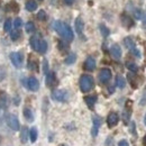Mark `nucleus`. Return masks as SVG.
<instances>
[{"label": "nucleus", "instance_id": "obj_50", "mask_svg": "<svg viewBox=\"0 0 146 146\" xmlns=\"http://www.w3.org/2000/svg\"><path fill=\"white\" fill-rule=\"evenodd\" d=\"M0 143H1V138H0Z\"/></svg>", "mask_w": 146, "mask_h": 146}, {"label": "nucleus", "instance_id": "obj_20", "mask_svg": "<svg viewBox=\"0 0 146 146\" xmlns=\"http://www.w3.org/2000/svg\"><path fill=\"white\" fill-rule=\"evenodd\" d=\"M6 9L8 10V11H14V13H17L19 10V6L17 5V2H14V1H10L7 6H6Z\"/></svg>", "mask_w": 146, "mask_h": 146}, {"label": "nucleus", "instance_id": "obj_47", "mask_svg": "<svg viewBox=\"0 0 146 146\" xmlns=\"http://www.w3.org/2000/svg\"><path fill=\"white\" fill-rule=\"evenodd\" d=\"M110 141H111V138H108V139H107V143H106V146H110Z\"/></svg>", "mask_w": 146, "mask_h": 146}, {"label": "nucleus", "instance_id": "obj_42", "mask_svg": "<svg viewBox=\"0 0 146 146\" xmlns=\"http://www.w3.org/2000/svg\"><path fill=\"white\" fill-rule=\"evenodd\" d=\"M118 146H129V144H128V142L126 139H123V141H120L118 143Z\"/></svg>", "mask_w": 146, "mask_h": 146}, {"label": "nucleus", "instance_id": "obj_5", "mask_svg": "<svg viewBox=\"0 0 146 146\" xmlns=\"http://www.w3.org/2000/svg\"><path fill=\"white\" fill-rule=\"evenodd\" d=\"M25 86L28 88V90H31V91H37L38 89H39V82H38V80H37L35 76H31V78H28L27 80H26V82H25Z\"/></svg>", "mask_w": 146, "mask_h": 146}, {"label": "nucleus", "instance_id": "obj_51", "mask_svg": "<svg viewBox=\"0 0 146 146\" xmlns=\"http://www.w3.org/2000/svg\"><path fill=\"white\" fill-rule=\"evenodd\" d=\"M40 1H42V0H40Z\"/></svg>", "mask_w": 146, "mask_h": 146}, {"label": "nucleus", "instance_id": "obj_29", "mask_svg": "<svg viewBox=\"0 0 146 146\" xmlns=\"http://www.w3.org/2000/svg\"><path fill=\"white\" fill-rule=\"evenodd\" d=\"M25 29H26V32L27 33H34L35 32V25H34V23H32V21H28L26 25H25Z\"/></svg>", "mask_w": 146, "mask_h": 146}, {"label": "nucleus", "instance_id": "obj_21", "mask_svg": "<svg viewBox=\"0 0 146 146\" xmlns=\"http://www.w3.org/2000/svg\"><path fill=\"white\" fill-rule=\"evenodd\" d=\"M124 44H125V46L127 47L128 50H130V51L135 48V42H134V39L131 37H126L124 39Z\"/></svg>", "mask_w": 146, "mask_h": 146}, {"label": "nucleus", "instance_id": "obj_49", "mask_svg": "<svg viewBox=\"0 0 146 146\" xmlns=\"http://www.w3.org/2000/svg\"><path fill=\"white\" fill-rule=\"evenodd\" d=\"M144 124L146 125V115H145V117H144Z\"/></svg>", "mask_w": 146, "mask_h": 146}, {"label": "nucleus", "instance_id": "obj_18", "mask_svg": "<svg viewBox=\"0 0 146 146\" xmlns=\"http://www.w3.org/2000/svg\"><path fill=\"white\" fill-rule=\"evenodd\" d=\"M28 136H29V130H28V128L23 127L21 131H20V141H21L23 144L27 143V141H28Z\"/></svg>", "mask_w": 146, "mask_h": 146}, {"label": "nucleus", "instance_id": "obj_46", "mask_svg": "<svg viewBox=\"0 0 146 146\" xmlns=\"http://www.w3.org/2000/svg\"><path fill=\"white\" fill-rule=\"evenodd\" d=\"M142 19H143V24L146 26V13H144V14H143V17H142Z\"/></svg>", "mask_w": 146, "mask_h": 146}, {"label": "nucleus", "instance_id": "obj_8", "mask_svg": "<svg viewBox=\"0 0 146 146\" xmlns=\"http://www.w3.org/2000/svg\"><path fill=\"white\" fill-rule=\"evenodd\" d=\"M119 121V116L117 112H110L107 117V124H108V127L112 128L115 127Z\"/></svg>", "mask_w": 146, "mask_h": 146}, {"label": "nucleus", "instance_id": "obj_27", "mask_svg": "<svg viewBox=\"0 0 146 146\" xmlns=\"http://www.w3.org/2000/svg\"><path fill=\"white\" fill-rule=\"evenodd\" d=\"M57 47H58V50L61 52H65V51L69 50V44L66 42H64V40H60L58 44H57Z\"/></svg>", "mask_w": 146, "mask_h": 146}, {"label": "nucleus", "instance_id": "obj_40", "mask_svg": "<svg viewBox=\"0 0 146 146\" xmlns=\"http://www.w3.org/2000/svg\"><path fill=\"white\" fill-rule=\"evenodd\" d=\"M146 105V89L144 90L143 94H142V98L139 100V106H145Z\"/></svg>", "mask_w": 146, "mask_h": 146}, {"label": "nucleus", "instance_id": "obj_37", "mask_svg": "<svg viewBox=\"0 0 146 146\" xmlns=\"http://www.w3.org/2000/svg\"><path fill=\"white\" fill-rule=\"evenodd\" d=\"M28 69L29 70H34V71H36L37 70V62L36 61H34V60H29V62H28Z\"/></svg>", "mask_w": 146, "mask_h": 146}, {"label": "nucleus", "instance_id": "obj_11", "mask_svg": "<svg viewBox=\"0 0 146 146\" xmlns=\"http://www.w3.org/2000/svg\"><path fill=\"white\" fill-rule=\"evenodd\" d=\"M92 120H93V127H92L91 134H92V136H93V137H96V136L98 135V130H99L100 124H101V119H100L99 117L94 116V117L92 118Z\"/></svg>", "mask_w": 146, "mask_h": 146}, {"label": "nucleus", "instance_id": "obj_33", "mask_svg": "<svg viewBox=\"0 0 146 146\" xmlns=\"http://www.w3.org/2000/svg\"><path fill=\"white\" fill-rule=\"evenodd\" d=\"M143 14H144V11H142V10L138 9V8H136V9L133 10V15H134V17H135L136 19H142Z\"/></svg>", "mask_w": 146, "mask_h": 146}, {"label": "nucleus", "instance_id": "obj_26", "mask_svg": "<svg viewBox=\"0 0 146 146\" xmlns=\"http://www.w3.org/2000/svg\"><path fill=\"white\" fill-rule=\"evenodd\" d=\"M24 116H25V118H26L28 121H33V120H34L33 111L29 109V108H25V109H24Z\"/></svg>", "mask_w": 146, "mask_h": 146}, {"label": "nucleus", "instance_id": "obj_3", "mask_svg": "<svg viewBox=\"0 0 146 146\" xmlns=\"http://www.w3.org/2000/svg\"><path fill=\"white\" fill-rule=\"evenodd\" d=\"M6 123H7V125L9 126V128L13 129V130H18L19 128H20L19 120H18V118H17L16 115L9 113V115L6 117Z\"/></svg>", "mask_w": 146, "mask_h": 146}, {"label": "nucleus", "instance_id": "obj_48", "mask_svg": "<svg viewBox=\"0 0 146 146\" xmlns=\"http://www.w3.org/2000/svg\"><path fill=\"white\" fill-rule=\"evenodd\" d=\"M143 146H146V135L144 136V139H143Z\"/></svg>", "mask_w": 146, "mask_h": 146}, {"label": "nucleus", "instance_id": "obj_17", "mask_svg": "<svg viewBox=\"0 0 146 146\" xmlns=\"http://www.w3.org/2000/svg\"><path fill=\"white\" fill-rule=\"evenodd\" d=\"M84 101H86V104L88 105V107L92 109L93 108V106L96 105V102H97V96H87V97H84Z\"/></svg>", "mask_w": 146, "mask_h": 146}, {"label": "nucleus", "instance_id": "obj_15", "mask_svg": "<svg viewBox=\"0 0 146 146\" xmlns=\"http://www.w3.org/2000/svg\"><path fill=\"white\" fill-rule=\"evenodd\" d=\"M39 42H40V38L37 36V35H34V36L31 37L29 39V43H31V46L34 51H38V46H39Z\"/></svg>", "mask_w": 146, "mask_h": 146}, {"label": "nucleus", "instance_id": "obj_32", "mask_svg": "<svg viewBox=\"0 0 146 146\" xmlns=\"http://www.w3.org/2000/svg\"><path fill=\"white\" fill-rule=\"evenodd\" d=\"M75 60H76V55L74 53H71L70 55H68V57L65 58V63L66 64H73L75 62Z\"/></svg>", "mask_w": 146, "mask_h": 146}, {"label": "nucleus", "instance_id": "obj_1", "mask_svg": "<svg viewBox=\"0 0 146 146\" xmlns=\"http://www.w3.org/2000/svg\"><path fill=\"white\" fill-rule=\"evenodd\" d=\"M53 28L56 31V33L61 37H63L66 42L73 40L74 34H73L72 28L68 24H65L63 21H60V20H56L54 24H53Z\"/></svg>", "mask_w": 146, "mask_h": 146}, {"label": "nucleus", "instance_id": "obj_6", "mask_svg": "<svg viewBox=\"0 0 146 146\" xmlns=\"http://www.w3.org/2000/svg\"><path fill=\"white\" fill-rule=\"evenodd\" d=\"M10 61L15 68H20L23 64V54L19 52H13L10 54Z\"/></svg>", "mask_w": 146, "mask_h": 146}, {"label": "nucleus", "instance_id": "obj_36", "mask_svg": "<svg viewBox=\"0 0 146 146\" xmlns=\"http://www.w3.org/2000/svg\"><path fill=\"white\" fill-rule=\"evenodd\" d=\"M37 19H39V20H42V21L46 20V19H47V15H46V13H45L44 10H39V11L37 13Z\"/></svg>", "mask_w": 146, "mask_h": 146}, {"label": "nucleus", "instance_id": "obj_22", "mask_svg": "<svg viewBox=\"0 0 146 146\" xmlns=\"http://www.w3.org/2000/svg\"><path fill=\"white\" fill-rule=\"evenodd\" d=\"M46 51H47V43H46V40L40 39L39 46H38V51H37V52H39L40 54H45Z\"/></svg>", "mask_w": 146, "mask_h": 146}, {"label": "nucleus", "instance_id": "obj_39", "mask_svg": "<svg viewBox=\"0 0 146 146\" xmlns=\"http://www.w3.org/2000/svg\"><path fill=\"white\" fill-rule=\"evenodd\" d=\"M14 26L16 27V29L20 28V27L23 26V20H21L20 18H16L15 20H14Z\"/></svg>", "mask_w": 146, "mask_h": 146}, {"label": "nucleus", "instance_id": "obj_44", "mask_svg": "<svg viewBox=\"0 0 146 146\" xmlns=\"http://www.w3.org/2000/svg\"><path fill=\"white\" fill-rule=\"evenodd\" d=\"M131 131H133V135H136V133H135V123H131Z\"/></svg>", "mask_w": 146, "mask_h": 146}, {"label": "nucleus", "instance_id": "obj_45", "mask_svg": "<svg viewBox=\"0 0 146 146\" xmlns=\"http://www.w3.org/2000/svg\"><path fill=\"white\" fill-rule=\"evenodd\" d=\"M64 2H65L66 5H69V6H71L73 2H74V0H64Z\"/></svg>", "mask_w": 146, "mask_h": 146}, {"label": "nucleus", "instance_id": "obj_41", "mask_svg": "<svg viewBox=\"0 0 146 146\" xmlns=\"http://www.w3.org/2000/svg\"><path fill=\"white\" fill-rule=\"evenodd\" d=\"M43 71H44L45 74L48 73V64H47V61H46V60L43 61Z\"/></svg>", "mask_w": 146, "mask_h": 146}, {"label": "nucleus", "instance_id": "obj_14", "mask_svg": "<svg viewBox=\"0 0 146 146\" xmlns=\"http://www.w3.org/2000/svg\"><path fill=\"white\" fill-rule=\"evenodd\" d=\"M127 107L125 108L124 112H123V119H124V123L127 124L130 119V115H131V108H130V101H127Z\"/></svg>", "mask_w": 146, "mask_h": 146}, {"label": "nucleus", "instance_id": "obj_23", "mask_svg": "<svg viewBox=\"0 0 146 146\" xmlns=\"http://www.w3.org/2000/svg\"><path fill=\"white\" fill-rule=\"evenodd\" d=\"M7 107V94L5 92H0V109H5Z\"/></svg>", "mask_w": 146, "mask_h": 146}, {"label": "nucleus", "instance_id": "obj_30", "mask_svg": "<svg viewBox=\"0 0 146 146\" xmlns=\"http://www.w3.org/2000/svg\"><path fill=\"white\" fill-rule=\"evenodd\" d=\"M126 66H127L128 70L133 73H136L138 71V66H137L135 63H133V62H128L127 64H126Z\"/></svg>", "mask_w": 146, "mask_h": 146}, {"label": "nucleus", "instance_id": "obj_34", "mask_svg": "<svg viewBox=\"0 0 146 146\" xmlns=\"http://www.w3.org/2000/svg\"><path fill=\"white\" fill-rule=\"evenodd\" d=\"M99 28H100V32H101V34H102V36L104 37H107L110 34L109 29H108L105 25H102V24H101V25L99 26Z\"/></svg>", "mask_w": 146, "mask_h": 146}, {"label": "nucleus", "instance_id": "obj_19", "mask_svg": "<svg viewBox=\"0 0 146 146\" xmlns=\"http://www.w3.org/2000/svg\"><path fill=\"white\" fill-rule=\"evenodd\" d=\"M25 7H26V9H27L28 11H35L37 9V2L35 0H28V1L26 2Z\"/></svg>", "mask_w": 146, "mask_h": 146}, {"label": "nucleus", "instance_id": "obj_35", "mask_svg": "<svg viewBox=\"0 0 146 146\" xmlns=\"http://www.w3.org/2000/svg\"><path fill=\"white\" fill-rule=\"evenodd\" d=\"M19 37H20V32H19L18 29L11 31V33H10V38H11L13 40H17Z\"/></svg>", "mask_w": 146, "mask_h": 146}, {"label": "nucleus", "instance_id": "obj_25", "mask_svg": "<svg viewBox=\"0 0 146 146\" xmlns=\"http://www.w3.org/2000/svg\"><path fill=\"white\" fill-rule=\"evenodd\" d=\"M125 84H126L125 79H124L121 75H118V76L116 78V86H117L119 89H124V88H125Z\"/></svg>", "mask_w": 146, "mask_h": 146}, {"label": "nucleus", "instance_id": "obj_12", "mask_svg": "<svg viewBox=\"0 0 146 146\" xmlns=\"http://www.w3.org/2000/svg\"><path fill=\"white\" fill-rule=\"evenodd\" d=\"M120 19H121V24H123L125 27L130 28V27L134 26V20L131 19L130 16H128L127 14H123V15L120 16Z\"/></svg>", "mask_w": 146, "mask_h": 146}, {"label": "nucleus", "instance_id": "obj_43", "mask_svg": "<svg viewBox=\"0 0 146 146\" xmlns=\"http://www.w3.org/2000/svg\"><path fill=\"white\" fill-rule=\"evenodd\" d=\"M131 53H133V54L135 55V56H137V57H139V56H141V54H139V52H138V50H137L136 47H135L134 50H131Z\"/></svg>", "mask_w": 146, "mask_h": 146}, {"label": "nucleus", "instance_id": "obj_7", "mask_svg": "<svg viewBox=\"0 0 146 146\" xmlns=\"http://www.w3.org/2000/svg\"><path fill=\"white\" fill-rule=\"evenodd\" d=\"M111 71H110L109 69H102L100 72H99V81L101 82V83H104V84H106V83H108L110 81V79H111Z\"/></svg>", "mask_w": 146, "mask_h": 146}, {"label": "nucleus", "instance_id": "obj_16", "mask_svg": "<svg viewBox=\"0 0 146 146\" xmlns=\"http://www.w3.org/2000/svg\"><path fill=\"white\" fill-rule=\"evenodd\" d=\"M55 82H56L55 74L53 72H48L46 74V86L47 87H53Z\"/></svg>", "mask_w": 146, "mask_h": 146}, {"label": "nucleus", "instance_id": "obj_4", "mask_svg": "<svg viewBox=\"0 0 146 146\" xmlns=\"http://www.w3.org/2000/svg\"><path fill=\"white\" fill-rule=\"evenodd\" d=\"M52 99H54L55 101H58V102H64L69 99V93L65 90L57 89L52 92Z\"/></svg>", "mask_w": 146, "mask_h": 146}, {"label": "nucleus", "instance_id": "obj_31", "mask_svg": "<svg viewBox=\"0 0 146 146\" xmlns=\"http://www.w3.org/2000/svg\"><path fill=\"white\" fill-rule=\"evenodd\" d=\"M11 26H13L11 19H7V20L3 23V31H5V32H10V31H11Z\"/></svg>", "mask_w": 146, "mask_h": 146}, {"label": "nucleus", "instance_id": "obj_13", "mask_svg": "<svg viewBox=\"0 0 146 146\" xmlns=\"http://www.w3.org/2000/svg\"><path fill=\"white\" fill-rule=\"evenodd\" d=\"M74 26H75V31H76V33H78L79 35H82V33H83V29H84V23H83L82 18L78 17V18L75 19Z\"/></svg>", "mask_w": 146, "mask_h": 146}, {"label": "nucleus", "instance_id": "obj_2", "mask_svg": "<svg viewBox=\"0 0 146 146\" xmlns=\"http://www.w3.org/2000/svg\"><path fill=\"white\" fill-rule=\"evenodd\" d=\"M94 87V80L91 75L89 74H83L80 78V89L81 91L87 93V92L91 91L92 88Z\"/></svg>", "mask_w": 146, "mask_h": 146}, {"label": "nucleus", "instance_id": "obj_9", "mask_svg": "<svg viewBox=\"0 0 146 146\" xmlns=\"http://www.w3.org/2000/svg\"><path fill=\"white\" fill-rule=\"evenodd\" d=\"M110 54L115 60H119L121 57V48L118 44H113L110 47Z\"/></svg>", "mask_w": 146, "mask_h": 146}, {"label": "nucleus", "instance_id": "obj_10", "mask_svg": "<svg viewBox=\"0 0 146 146\" xmlns=\"http://www.w3.org/2000/svg\"><path fill=\"white\" fill-rule=\"evenodd\" d=\"M83 66H84V70H87V71H94V69H96V60L91 57V56H89L86 61H84V64H83Z\"/></svg>", "mask_w": 146, "mask_h": 146}, {"label": "nucleus", "instance_id": "obj_38", "mask_svg": "<svg viewBox=\"0 0 146 146\" xmlns=\"http://www.w3.org/2000/svg\"><path fill=\"white\" fill-rule=\"evenodd\" d=\"M6 74H7V70H6V66L1 65L0 66V82L6 78Z\"/></svg>", "mask_w": 146, "mask_h": 146}, {"label": "nucleus", "instance_id": "obj_28", "mask_svg": "<svg viewBox=\"0 0 146 146\" xmlns=\"http://www.w3.org/2000/svg\"><path fill=\"white\" fill-rule=\"evenodd\" d=\"M127 79H128V81H129V83H130V86H131L134 89H136V88H137V82H136V80H135L134 74H133V73H128Z\"/></svg>", "mask_w": 146, "mask_h": 146}, {"label": "nucleus", "instance_id": "obj_24", "mask_svg": "<svg viewBox=\"0 0 146 146\" xmlns=\"http://www.w3.org/2000/svg\"><path fill=\"white\" fill-rule=\"evenodd\" d=\"M37 136H38V133H37V129L35 127L31 128L29 129V138H31V142L32 143H35L37 139Z\"/></svg>", "mask_w": 146, "mask_h": 146}]
</instances>
